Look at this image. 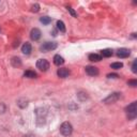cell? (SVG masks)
Wrapping results in <instances>:
<instances>
[{"instance_id": "obj_1", "label": "cell", "mask_w": 137, "mask_h": 137, "mask_svg": "<svg viewBox=\"0 0 137 137\" xmlns=\"http://www.w3.org/2000/svg\"><path fill=\"white\" fill-rule=\"evenodd\" d=\"M127 112H128V118L129 120H133L136 118L137 116V103L136 102H133L131 104L127 107Z\"/></svg>"}, {"instance_id": "obj_2", "label": "cell", "mask_w": 137, "mask_h": 137, "mask_svg": "<svg viewBox=\"0 0 137 137\" xmlns=\"http://www.w3.org/2000/svg\"><path fill=\"white\" fill-rule=\"evenodd\" d=\"M73 132V128H72V124L70 122H63L60 127V133L63 136H70Z\"/></svg>"}, {"instance_id": "obj_3", "label": "cell", "mask_w": 137, "mask_h": 137, "mask_svg": "<svg viewBox=\"0 0 137 137\" xmlns=\"http://www.w3.org/2000/svg\"><path fill=\"white\" fill-rule=\"evenodd\" d=\"M57 46H58V45H57L56 42H45L44 44L41 45L40 49H41V52H43V53H47V52H50V50L56 49Z\"/></svg>"}, {"instance_id": "obj_4", "label": "cell", "mask_w": 137, "mask_h": 137, "mask_svg": "<svg viewBox=\"0 0 137 137\" xmlns=\"http://www.w3.org/2000/svg\"><path fill=\"white\" fill-rule=\"evenodd\" d=\"M120 98H121V93L120 92H113V93L109 94L107 98H105L104 100H103V103H105V104H111V103L117 102Z\"/></svg>"}, {"instance_id": "obj_5", "label": "cell", "mask_w": 137, "mask_h": 137, "mask_svg": "<svg viewBox=\"0 0 137 137\" xmlns=\"http://www.w3.org/2000/svg\"><path fill=\"white\" fill-rule=\"evenodd\" d=\"M37 67L43 72H46L49 68V62L46 59H39L37 61Z\"/></svg>"}, {"instance_id": "obj_6", "label": "cell", "mask_w": 137, "mask_h": 137, "mask_svg": "<svg viewBox=\"0 0 137 137\" xmlns=\"http://www.w3.org/2000/svg\"><path fill=\"white\" fill-rule=\"evenodd\" d=\"M85 71L88 75L90 76H96L99 74V70H98V67L95 66H92V65H88L85 67Z\"/></svg>"}, {"instance_id": "obj_7", "label": "cell", "mask_w": 137, "mask_h": 137, "mask_svg": "<svg viewBox=\"0 0 137 137\" xmlns=\"http://www.w3.org/2000/svg\"><path fill=\"white\" fill-rule=\"evenodd\" d=\"M30 38L32 41H38L41 38V31L38 28H33L30 32Z\"/></svg>"}, {"instance_id": "obj_8", "label": "cell", "mask_w": 137, "mask_h": 137, "mask_svg": "<svg viewBox=\"0 0 137 137\" xmlns=\"http://www.w3.org/2000/svg\"><path fill=\"white\" fill-rule=\"evenodd\" d=\"M117 56L120 57V58H128L130 56V50L127 48H120L117 53Z\"/></svg>"}, {"instance_id": "obj_9", "label": "cell", "mask_w": 137, "mask_h": 137, "mask_svg": "<svg viewBox=\"0 0 137 137\" xmlns=\"http://www.w3.org/2000/svg\"><path fill=\"white\" fill-rule=\"evenodd\" d=\"M31 50H32L31 44H30V43H28V42L24 43V45H22V46H21V52L24 53L25 55H30Z\"/></svg>"}, {"instance_id": "obj_10", "label": "cell", "mask_w": 137, "mask_h": 137, "mask_svg": "<svg viewBox=\"0 0 137 137\" xmlns=\"http://www.w3.org/2000/svg\"><path fill=\"white\" fill-rule=\"evenodd\" d=\"M57 74H58V76L61 77V78H65V77H67L68 75H70V71L65 67H62V68H59Z\"/></svg>"}, {"instance_id": "obj_11", "label": "cell", "mask_w": 137, "mask_h": 137, "mask_svg": "<svg viewBox=\"0 0 137 137\" xmlns=\"http://www.w3.org/2000/svg\"><path fill=\"white\" fill-rule=\"evenodd\" d=\"M54 63H55L56 65L60 66V65H62V64L64 63V59L62 58L60 55H56V56L54 57Z\"/></svg>"}, {"instance_id": "obj_12", "label": "cell", "mask_w": 137, "mask_h": 137, "mask_svg": "<svg viewBox=\"0 0 137 137\" xmlns=\"http://www.w3.org/2000/svg\"><path fill=\"white\" fill-rule=\"evenodd\" d=\"M89 60L93 61V62H99L102 60V56L98 55V54H90L89 55Z\"/></svg>"}, {"instance_id": "obj_13", "label": "cell", "mask_w": 137, "mask_h": 137, "mask_svg": "<svg viewBox=\"0 0 137 137\" xmlns=\"http://www.w3.org/2000/svg\"><path fill=\"white\" fill-rule=\"evenodd\" d=\"M11 63H12V65H13V66L18 67V66H20V65H21V60L18 58V57H13L12 60H11Z\"/></svg>"}, {"instance_id": "obj_14", "label": "cell", "mask_w": 137, "mask_h": 137, "mask_svg": "<svg viewBox=\"0 0 137 137\" xmlns=\"http://www.w3.org/2000/svg\"><path fill=\"white\" fill-rule=\"evenodd\" d=\"M77 98L79 99V101L84 102V101H86L88 99V94H87V92H85V91H79V92L77 93Z\"/></svg>"}, {"instance_id": "obj_15", "label": "cell", "mask_w": 137, "mask_h": 137, "mask_svg": "<svg viewBox=\"0 0 137 137\" xmlns=\"http://www.w3.org/2000/svg\"><path fill=\"white\" fill-rule=\"evenodd\" d=\"M17 105H18L20 108L27 107V105H28V100H26V99H19V100L17 101Z\"/></svg>"}, {"instance_id": "obj_16", "label": "cell", "mask_w": 137, "mask_h": 137, "mask_svg": "<svg viewBox=\"0 0 137 137\" xmlns=\"http://www.w3.org/2000/svg\"><path fill=\"white\" fill-rule=\"evenodd\" d=\"M57 29H58L60 32H65V25L62 20H58L57 21Z\"/></svg>"}, {"instance_id": "obj_17", "label": "cell", "mask_w": 137, "mask_h": 137, "mask_svg": "<svg viewBox=\"0 0 137 137\" xmlns=\"http://www.w3.org/2000/svg\"><path fill=\"white\" fill-rule=\"evenodd\" d=\"M24 76L25 77H28V78H36L37 77V73L34 71H31V70H28L24 73Z\"/></svg>"}, {"instance_id": "obj_18", "label": "cell", "mask_w": 137, "mask_h": 137, "mask_svg": "<svg viewBox=\"0 0 137 137\" xmlns=\"http://www.w3.org/2000/svg\"><path fill=\"white\" fill-rule=\"evenodd\" d=\"M101 55H102L103 57H106V58H108V57L112 56V50H111V49H109V48L103 49V50L101 52Z\"/></svg>"}, {"instance_id": "obj_19", "label": "cell", "mask_w": 137, "mask_h": 137, "mask_svg": "<svg viewBox=\"0 0 137 137\" xmlns=\"http://www.w3.org/2000/svg\"><path fill=\"white\" fill-rule=\"evenodd\" d=\"M40 21L42 22L43 25H48V24H50V22H52V18L48 17V16H42L40 18Z\"/></svg>"}, {"instance_id": "obj_20", "label": "cell", "mask_w": 137, "mask_h": 137, "mask_svg": "<svg viewBox=\"0 0 137 137\" xmlns=\"http://www.w3.org/2000/svg\"><path fill=\"white\" fill-rule=\"evenodd\" d=\"M111 68H115V70H119V68H121L123 66V64L121 62H115V63H112L111 65Z\"/></svg>"}, {"instance_id": "obj_21", "label": "cell", "mask_w": 137, "mask_h": 137, "mask_svg": "<svg viewBox=\"0 0 137 137\" xmlns=\"http://www.w3.org/2000/svg\"><path fill=\"white\" fill-rule=\"evenodd\" d=\"M31 11H32V12H34V13H38L39 11H40V5H39L38 3L33 4V5L31 7Z\"/></svg>"}, {"instance_id": "obj_22", "label": "cell", "mask_w": 137, "mask_h": 137, "mask_svg": "<svg viewBox=\"0 0 137 137\" xmlns=\"http://www.w3.org/2000/svg\"><path fill=\"white\" fill-rule=\"evenodd\" d=\"M132 72H133V73H137V60H134V61H133V64H132Z\"/></svg>"}, {"instance_id": "obj_23", "label": "cell", "mask_w": 137, "mask_h": 137, "mask_svg": "<svg viewBox=\"0 0 137 137\" xmlns=\"http://www.w3.org/2000/svg\"><path fill=\"white\" fill-rule=\"evenodd\" d=\"M128 85L134 88V87H136V86H137V81H136V79H131V81H129V82H128Z\"/></svg>"}, {"instance_id": "obj_24", "label": "cell", "mask_w": 137, "mask_h": 137, "mask_svg": "<svg viewBox=\"0 0 137 137\" xmlns=\"http://www.w3.org/2000/svg\"><path fill=\"white\" fill-rule=\"evenodd\" d=\"M67 11L71 13V15H72L73 17H77V14H76V12H75V11H74L72 8H67Z\"/></svg>"}, {"instance_id": "obj_25", "label": "cell", "mask_w": 137, "mask_h": 137, "mask_svg": "<svg viewBox=\"0 0 137 137\" xmlns=\"http://www.w3.org/2000/svg\"><path fill=\"white\" fill-rule=\"evenodd\" d=\"M107 77H108V78H117V77H119V75H118V74H113V73H112V74H108Z\"/></svg>"}]
</instances>
